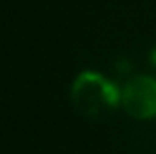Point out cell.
<instances>
[{"label":"cell","mask_w":156,"mask_h":154,"mask_svg":"<svg viewBox=\"0 0 156 154\" xmlns=\"http://www.w3.org/2000/svg\"><path fill=\"white\" fill-rule=\"evenodd\" d=\"M71 98L75 109L85 118H100L109 114L122 103V93L113 82L100 73L85 71L73 83Z\"/></svg>","instance_id":"1"},{"label":"cell","mask_w":156,"mask_h":154,"mask_svg":"<svg viewBox=\"0 0 156 154\" xmlns=\"http://www.w3.org/2000/svg\"><path fill=\"white\" fill-rule=\"evenodd\" d=\"M122 105L133 118H156V78L147 75L131 78L122 91Z\"/></svg>","instance_id":"2"}]
</instances>
